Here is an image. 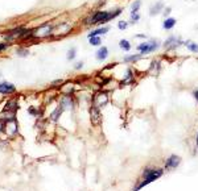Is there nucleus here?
<instances>
[{"label":"nucleus","instance_id":"7","mask_svg":"<svg viewBox=\"0 0 198 191\" xmlns=\"http://www.w3.org/2000/svg\"><path fill=\"white\" fill-rule=\"evenodd\" d=\"M16 91V87L12 85V83H8V82H2L0 83V94L3 95H9L12 92Z\"/></svg>","mask_w":198,"mask_h":191},{"label":"nucleus","instance_id":"2","mask_svg":"<svg viewBox=\"0 0 198 191\" xmlns=\"http://www.w3.org/2000/svg\"><path fill=\"white\" fill-rule=\"evenodd\" d=\"M160 46H162V42L160 41L158 38H150V40H144L143 42H140L139 45L136 46V50L137 53H140L143 57L144 55H148L150 53H154L160 49Z\"/></svg>","mask_w":198,"mask_h":191},{"label":"nucleus","instance_id":"26","mask_svg":"<svg viewBox=\"0 0 198 191\" xmlns=\"http://www.w3.org/2000/svg\"><path fill=\"white\" fill-rule=\"evenodd\" d=\"M5 109H7V111H8V109L15 111V109H16V102H15V100L9 102V103H8V104H7V108H5Z\"/></svg>","mask_w":198,"mask_h":191},{"label":"nucleus","instance_id":"27","mask_svg":"<svg viewBox=\"0 0 198 191\" xmlns=\"http://www.w3.org/2000/svg\"><path fill=\"white\" fill-rule=\"evenodd\" d=\"M170 12H172V8L166 7V8H164V11H162V16H164V17H169Z\"/></svg>","mask_w":198,"mask_h":191},{"label":"nucleus","instance_id":"20","mask_svg":"<svg viewBox=\"0 0 198 191\" xmlns=\"http://www.w3.org/2000/svg\"><path fill=\"white\" fill-rule=\"evenodd\" d=\"M139 20H140V13L139 12H129V24H137Z\"/></svg>","mask_w":198,"mask_h":191},{"label":"nucleus","instance_id":"18","mask_svg":"<svg viewBox=\"0 0 198 191\" xmlns=\"http://www.w3.org/2000/svg\"><path fill=\"white\" fill-rule=\"evenodd\" d=\"M59 106L62 107V109H70L71 107H73V102H71V99L70 98H67L65 96L61 100V103H59Z\"/></svg>","mask_w":198,"mask_h":191},{"label":"nucleus","instance_id":"14","mask_svg":"<svg viewBox=\"0 0 198 191\" xmlns=\"http://www.w3.org/2000/svg\"><path fill=\"white\" fill-rule=\"evenodd\" d=\"M184 46L190 51V53L198 54V43H197V42H194V41H190V40H188V41H184Z\"/></svg>","mask_w":198,"mask_h":191},{"label":"nucleus","instance_id":"25","mask_svg":"<svg viewBox=\"0 0 198 191\" xmlns=\"http://www.w3.org/2000/svg\"><path fill=\"white\" fill-rule=\"evenodd\" d=\"M75 54H77V50H75V47H71V49L67 51V55H66L67 61H73V59L75 58Z\"/></svg>","mask_w":198,"mask_h":191},{"label":"nucleus","instance_id":"3","mask_svg":"<svg viewBox=\"0 0 198 191\" xmlns=\"http://www.w3.org/2000/svg\"><path fill=\"white\" fill-rule=\"evenodd\" d=\"M161 175H162V170L161 169H145L144 174H143V178H141V182L133 189V191H139L141 187L149 185L150 182L156 181L157 178H160Z\"/></svg>","mask_w":198,"mask_h":191},{"label":"nucleus","instance_id":"24","mask_svg":"<svg viewBox=\"0 0 198 191\" xmlns=\"http://www.w3.org/2000/svg\"><path fill=\"white\" fill-rule=\"evenodd\" d=\"M62 111H63V109H62V107H61V106H58V107H57V109H55L54 112L51 113V119H53V120L55 121V120H57V119L59 117V115L62 113Z\"/></svg>","mask_w":198,"mask_h":191},{"label":"nucleus","instance_id":"32","mask_svg":"<svg viewBox=\"0 0 198 191\" xmlns=\"http://www.w3.org/2000/svg\"><path fill=\"white\" fill-rule=\"evenodd\" d=\"M2 130H3V123L0 121V132H2Z\"/></svg>","mask_w":198,"mask_h":191},{"label":"nucleus","instance_id":"28","mask_svg":"<svg viewBox=\"0 0 198 191\" xmlns=\"http://www.w3.org/2000/svg\"><path fill=\"white\" fill-rule=\"evenodd\" d=\"M83 67V62H77V65H75V69L79 70V69H82Z\"/></svg>","mask_w":198,"mask_h":191},{"label":"nucleus","instance_id":"13","mask_svg":"<svg viewBox=\"0 0 198 191\" xmlns=\"http://www.w3.org/2000/svg\"><path fill=\"white\" fill-rule=\"evenodd\" d=\"M180 157L178 156H170L168 160H166V168L168 169H173V168H177L178 164H180Z\"/></svg>","mask_w":198,"mask_h":191},{"label":"nucleus","instance_id":"15","mask_svg":"<svg viewBox=\"0 0 198 191\" xmlns=\"http://www.w3.org/2000/svg\"><path fill=\"white\" fill-rule=\"evenodd\" d=\"M7 132H8V134H11V136H13V134H16V132H17V124H16L15 119L7 123Z\"/></svg>","mask_w":198,"mask_h":191},{"label":"nucleus","instance_id":"30","mask_svg":"<svg viewBox=\"0 0 198 191\" xmlns=\"http://www.w3.org/2000/svg\"><path fill=\"white\" fill-rule=\"evenodd\" d=\"M7 46H8V43H0V51H2V50H4V49H5Z\"/></svg>","mask_w":198,"mask_h":191},{"label":"nucleus","instance_id":"19","mask_svg":"<svg viewBox=\"0 0 198 191\" xmlns=\"http://www.w3.org/2000/svg\"><path fill=\"white\" fill-rule=\"evenodd\" d=\"M89 43L91 46H101L102 45V38L101 36H94V37H89Z\"/></svg>","mask_w":198,"mask_h":191},{"label":"nucleus","instance_id":"11","mask_svg":"<svg viewBox=\"0 0 198 191\" xmlns=\"http://www.w3.org/2000/svg\"><path fill=\"white\" fill-rule=\"evenodd\" d=\"M108 30H110V26L102 25V26L97 28V29H94L93 32H90V33H89V37H94V36H104V34L108 33Z\"/></svg>","mask_w":198,"mask_h":191},{"label":"nucleus","instance_id":"12","mask_svg":"<svg viewBox=\"0 0 198 191\" xmlns=\"http://www.w3.org/2000/svg\"><path fill=\"white\" fill-rule=\"evenodd\" d=\"M143 55L140 53H135V54H127L124 55V58H123V61L126 63H136L139 59H141Z\"/></svg>","mask_w":198,"mask_h":191},{"label":"nucleus","instance_id":"29","mask_svg":"<svg viewBox=\"0 0 198 191\" xmlns=\"http://www.w3.org/2000/svg\"><path fill=\"white\" fill-rule=\"evenodd\" d=\"M193 96H194V99H196L197 103H198V90H194L193 91Z\"/></svg>","mask_w":198,"mask_h":191},{"label":"nucleus","instance_id":"22","mask_svg":"<svg viewBox=\"0 0 198 191\" xmlns=\"http://www.w3.org/2000/svg\"><path fill=\"white\" fill-rule=\"evenodd\" d=\"M141 7V0H135V2L131 4V12H139Z\"/></svg>","mask_w":198,"mask_h":191},{"label":"nucleus","instance_id":"8","mask_svg":"<svg viewBox=\"0 0 198 191\" xmlns=\"http://www.w3.org/2000/svg\"><path fill=\"white\" fill-rule=\"evenodd\" d=\"M164 3L161 2V0H158L157 3H154L152 7H150V9H149V16H157V15H160L162 13V11H164Z\"/></svg>","mask_w":198,"mask_h":191},{"label":"nucleus","instance_id":"1","mask_svg":"<svg viewBox=\"0 0 198 191\" xmlns=\"http://www.w3.org/2000/svg\"><path fill=\"white\" fill-rule=\"evenodd\" d=\"M122 12H123V8H116V9H111V11H98L86 20V24L87 25L102 26V25H104V24L110 23L112 19L120 16Z\"/></svg>","mask_w":198,"mask_h":191},{"label":"nucleus","instance_id":"9","mask_svg":"<svg viewBox=\"0 0 198 191\" xmlns=\"http://www.w3.org/2000/svg\"><path fill=\"white\" fill-rule=\"evenodd\" d=\"M90 115H91V121L93 124H99L101 123V112H99V107L93 106L90 108Z\"/></svg>","mask_w":198,"mask_h":191},{"label":"nucleus","instance_id":"17","mask_svg":"<svg viewBox=\"0 0 198 191\" xmlns=\"http://www.w3.org/2000/svg\"><path fill=\"white\" fill-rule=\"evenodd\" d=\"M119 47L123 50V51H129L131 49H132V45H131V42L128 41V40L123 38L119 41Z\"/></svg>","mask_w":198,"mask_h":191},{"label":"nucleus","instance_id":"5","mask_svg":"<svg viewBox=\"0 0 198 191\" xmlns=\"http://www.w3.org/2000/svg\"><path fill=\"white\" fill-rule=\"evenodd\" d=\"M51 33H53V28H51L50 24H44V25L37 28V29L33 32V34L36 37H48V36H50Z\"/></svg>","mask_w":198,"mask_h":191},{"label":"nucleus","instance_id":"21","mask_svg":"<svg viewBox=\"0 0 198 191\" xmlns=\"http://www.w3.org/2000/svg\"><path fill=\"white\" fill-rule=\"evenodd\" d=\"M158 70H160V61H156V59H154V61H152L149 65V71L156 74V73H158Z\"/></svg>","mask_w":198,"mask_h":191},{"label":"nucleus","instance_id":"6","mask_svg":"<svg viewBox=\"0 0 198 191\" xmlns=\"http://www.w3.org/2000/svg\"><path fill=\"white\" fill-rule=\"evenodd\" d=\"M95 58H97L99 62L106 61V59L108 58V47L104 45H101L99 49L97 50V53H95Z\"/></svg>","mask_w":198,"mask_h":191},{"label":"nucleus","instance_id":"4","mask_svg":"<svg viewBox=\"0 0 198 191\" xmlns=\"http://www.w3.org/2000/svg\"><path fill=\"white\" fill-rule=\"evenodd\" d=\"M182 45H184V41H182L180 37H176V36H169V37L162 42V47H164L165 50H174Z\"/></svg>","mask_w":198,"mask_h":191},{"label":"nucleus","instance_id":"31","mask_svg":"<svg viewBox=\"0 0 198 191\" xmlns=\"http://www.w3.org/2000/svg\"><path fill=\"white\" fill-rule=\"evenodd\" d=\"M135 37H136V38H147V36L145 34H136Z\"/></svg>","mask_w":198,"mask_h":191},{"label":"nucleus","instance_id":"23","mask_svg":"<svg viewBox=\"0 0 198 191\" xmlns=\"http://www.w3.org/2000/svg\"><path fill=\"white\" fill-rule=\"evenodd\" d=\"M128 26H129L128 20H120V21H118V29H120V30H126Z\"/></svg>","mask_w":198,"mask_h":191},{"label":"nucleus","instance_id":"10","mask_svg":"<svg viewBox=\"0 0 198 191\" xmlns=\"http://www.w3.org/2000/svg\"><path fill=\"white\" fill-rule=\"evenodd\" d=\"M176 24H177V20L174 19V17H165L164 19V21H162V29H165V30H172L174 26H176Z\"/></svg>","mask_w":198,"mask_h":191},{"label":"nucleus","instance_id":"33","mask_svg":"<svg viewBox=\"0 0 198 191\" xmlns=\"http://www.w3.org/2000/svg\"><path fill=\"white\" fill-rule=\"evenodd\" d=\"M197 148H198V133H197Z\"/></svg>","mask_w":198,"mask_h":191},{"label":"nucleus","instance_id":"16","mask_svg":"<svg viewBox=\"0 0 198 191\" xmlns=\"http://www.w3.org/2000/svg\"><path fill=\"white\" fill-rule=\"evenodd\" d=\"M108 100V98H107L106 94H98L97 95V100H95V106L97 107H103Z\"/></svg>","mask_w":198,"mask_h":191}]
</instances>
